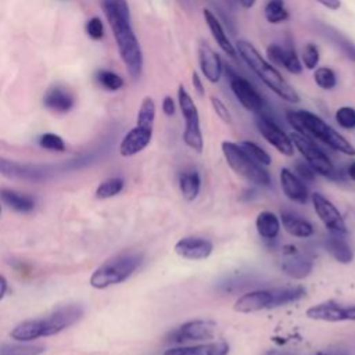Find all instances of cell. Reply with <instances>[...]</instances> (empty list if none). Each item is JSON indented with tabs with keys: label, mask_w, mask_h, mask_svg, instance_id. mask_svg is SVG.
I'll return each instance as SVG.
<instances>
[{
	"label": "cell",
	"mask_w": 355,
	"mask_h": 355,
	"mask_svg": "<svg viewBox=\"0 0 355 355\" xmlns=\"http://www.w3.org/2000/svg\"><path fill=\"white\" fill-rule=\"evenodd\" d=\"M273 290V306L286 305L290 302H295L305 297L306 290L302 286H291V287H277Z\"/></svg>",
	"instance_id": "cell-30"
},
{
	"label": "cell",
	"mask_w": 355,
	"mask_h": 355,
	"mask_svg": "<svg viewBox=\"0 0 355 355\" xmlns=\"http://www.w3.org/2000/svg\"><path fill=\"white\" fill-rule=\"evenodd\" d=\"M306 318L322 322H343L355 320V305H343L337 301L329 300L312 305L305 312Z\"/></svg>",
	"instance_id": "cell-14"
},
{
	"label": "cell",
	"mask_w": 355,
	"mask_h": 355,
	"mask_svg": "<svg viewBox=\"0 0 355 355\" xmlns=\"http://www.w3.org/2000/svg\"><path fill=\"white\" fill-rule=\"evenodd\" d=\"M6 291H7V280L4 276L0 275V300L4 297Z\"/></svg>",
	"instance_id": "cell-50"
},
{
	"label": "cell",
	"mask_w": 355,
	"mask_h": 355,
	"mask_svg": "<svg viewBox=\"0 0 355 355\" xmlns=\"http://www.w3.org/2000/svg\"><path fill=\"white\" fill-rule=\"evenodd\" d=\"M222 153L227 165L243 179L252 184L269 186L270 175L269 172L257 161H254L237 143L223 141Z\"/></svg>",
	"instance_id": "cell-6"
},
{
	"label": "cell",
	"mask_w": 355,
	"mask_h": 355,
	"mask_svg": "<svg viewBox=\"0 0 355 355\" xmlns=\"http://www.w3.org/2000/svg\"><path fill=\"white\" fill-rule=\"evenodd\" d=\"M347 175L349 176L351 180L355 182V161L348 165V168H347Z\"/></svg>",
	"instance_id": "cell-51"
},
{
	"label": "cell",
	"mask_w": 355,
	"mask_h": 355,
	"mask_svg": "<svg viewBox=\"0 0 355 355\" xmlns=\"http://www.w3.org/2000/svg\"><path fill=\"white\" fill-rule=\"evenodd\" d=\"M86 32L87 35L94 39V40H98L103 37L104 35V26H103V22L98 17H93L87 21L86 24Z\"/></svg>",
	"instance_id": "cell-42"
},
{
	"label": "cell",
	"mask_w": 355,
	"mask_h": 355,
	"mask_svg": "<svg viewBox=\"0 0 355 355\" xmlns=\"http://www.w3.org/2000/svg\"><path fill=\"white\" fill-rule=\"evenodd\" d=\"M211 104L214 107V111L216 112V115L226 123H230L232 122V116H230V112L227 110V107L222 103V100H219L218 97L215 96H211Z\"/></svg>",
	"instance_id": "cell-44"
},
{
	"label": "cell",
	"mask_w": 355,
	"mask_h": 355,
	"mask_svg": "<svg viewBox=\"0 0 355 355\" xmlns=\"http://www.w3.org/2000/svg\"><path fill=\"white\" fill-rule=\"evenodd\" d=\"M226 76L229 78V85L233 94L245 110L257 115L265 112V100L248 79L236 73L229 65L226 68Z\"/></svg>",
	"instance_id": "cell-9"
},
{
	"label": "cell",
	"mask_w": 355,
	"mask_h": 355,
	"mask_svg": "<svg viewBox=\"0 0 355 355\" xmlns=\"http://www.w3.org/2000/svg\"><path fill=\"white\" fill-rule=\"evenodd\" d=\"M202 15H204V19H205V24L214 37V40L216 42V44L222 49V51L229 55V57H236L237 51H236V47L232 44L230 39L227 37L220 21L218 19V17L208 8H204L202 10Z\"/></svg>",
	"instance_id": "cell-22"
},
{
	"label": "cell",
	"mask_w": 355,
	"mask_h": 355,
	"mask_svg": "<svg viewBox=\"0 0 355 355\" xmlns=\"http://www.w3.org/2000/svg\"><path fill=\"white\" fill-rule=\"evenodd\" d=\"M286 116L287 122L294 128L297 133L309 139H318L334 151L343 153L345 155H355V148L352 144L316 114L306 110H297L288 111Z\"/></svg>",
	"instance_id": "cell-4"
},
{
	"label": "cell",
	"mask_w": 355,
	"mask_h": 355,
	"mask_svg": "<svg viewBox=\"0 0 355 355\" xmlns=\"http://www.w3.org/2000/svg\"><path fill=\"white\" fill-rule=\"evenodd\" d=\"M39 146L50 151H58V153L65 151L64 140L55 133H43L39 137Z\"/></svg>",
	"instance_id": "cell-39"
},
{
	"label": "cell",
	"mask_w": 355,
	"mask_h": 355,
	"mask_svg": "<svg viewBox=\"0 0 355 355\" xmlns=\"http://www.w3.org/2000/svg\"><path fill=\"white\" fill-rule=\"evenodd\" d=\"M178 103L180 112L184 118V132H183V141L191 150L201 153L204 147L201 126H200V115L196 103L193 101L191 96L187 93L183 85L178 89Z\"/></svg>",
	"instance_id": "cell-7"
},
{
	"label": "cell",
	"mask_w": 355,
	"mask_h": 355,
	"mask_svg": "<svg viewBox=\"0 0 355 355\" xmlns=\"http://www.w3.org/2000/svg\"><path fill=\"white\" fill-rule=\"evenodd\" d=\"M280 186L284 193V196L298 204H305L309 198V191L304 180H301L294 172H291L288 168L280 169Z\"/></svg>",
	"instance_id": "cell-20"
},
{
	"label": "cell",
	"mask_w": 355,
	"mask_h": 355,
	"mask_svg": "<svg viewBox=\"0 0 355 355\" xmlns=\"http://www.w3.org/2000/svg\"><path fill=\"white\" fill-rule=\"evenodd\" d=\"M280 269L283 270L284 275H287L293 279L301 280L311 275V272L313 269V263L311 259H306L295 252L282 262Z\"/></svg>",
	"instance_id": "cell-25"
},
{
	"label": "cell",
	"mask_w": 355,
	"mask_h": 355,
	"mask_svg": "<svg viewBox=\"0 0 355 355\" xmlns=\"http://www.w3.org/2000/svg\"><path fill=\"white\" fill-rule=\"evenodd\" d=\"M324 33L326 36H329V39L336 43L337 47L341 49V51L355 62V43H352L351 40H348L347 37H344L340 32L330 29V28H324Z\"/></svg>",
	"instance_id": "cell-36"
},
{
	"label": "cell",
	"mask_w": 355,
	"mask_h": 355,
	"mask_svg": "<svg viewBox=\"0 0 355 355\" xmlns=\"http://www.w3.org/2000/svg\"><path fill=\"white\" fill-rule=\"evenodd\" d=\"M0 198L4 204H7L10 208L18 212H31L36 205L35 198L32 196L6 187L0 189Z\"/></svg>",
	"instance_id": "cell-27"
},
{
	"label": "cell",
	"mask_w": 355,
	"mask_h": 355,
	"mask_svg": "<svg viewBox=\"0 0 355 355\" xmlns=\"http://www.w3.org/2000/svg\"><path fill=\"white\" fill-rule=\"evenodd\" d=\"M0 212H1V205H0Z\"/></svg>",
	"instance_id": "cell-55"
},
{
	"label": "cell",
	"mask_w": 355,
	"mask_h": 355,
	"mask_svg": "<svg viewBox=\"0 0 355 355\" xmlns=\"http://www.w3.org/2000/svg\"><path fill=\"white\" fill-rule=\"evenodd\" d=\"M216 323L209 319H194L189 320L168 336V341L173 344H184L190 341H207L215 337Z\"/></svg>",
	"instance_id": "cell-10"
},
{
	"label": "cell",
	"mask_w": 355,
	"mask_h": 355,
	"mask_svg": "<svg viewBox=\"0 0 355 355\" xmlns=\"http://www.w3.org/2000/svg\"><path fill=\"white\" fill-rule=\"evenodd\" d=\"M316 1H318L319 4H322V6H324L326 8L331 10V11L338 10L340 6H341V1H340V0H316Z\"/></svg>",
	"instance_id": "cell-47"
},
{
	"label": "cell",
	"mask_w": 355,
	"mask_h": 355,
	"mask_svg": "<svg viewBox=\"0 0 355 355\" xmlns=\"http://www.w3.org/2000/svg\"><path fill=\"white\" fill-rule=\"evenodd\" d=\"M44 352L42 345L29 344H3L0 345V355H40Z\"/></svg>",
	"instance_id": "cell-33"
},
{
	"label": "cell",
	"mask_w": 355,
	"mask_h": 355,
	"mask_svg": "<svg viewBox=\"0 0 355 355\" xmlns=\"http://www.w3.org/2000/svg\"><path fill=\"white\" fill-rule=\"evenodd\" d=\"M220 1L223 3V7L226 10H229V11H234L237 8V6H239L237 0H220Z\"/></svg>",
	"instance_id": "cell-48"
},
{
	"label": "cell",
	"mask_w": 355,
	"mask_h": 355,
	"mask_svg": "<svg viewBox=\"0 0 355 355\" xmlns=\"http://www.w3.org/2000/svg\"><path fill=\"white\" fill-rule=\"evenodd\" d=\"M273 306V290H254L240 295L233 305V309L240 313H251Z\"/></svg>",
	"instance_id": "cell-16"
},
{
	"label": "cell",
	"mask_w": 355,
	"mask_h": 355,
	"mask_svg": "<svg viewBox=\"0 0 355 355\" xmlns=\"http://www.w3.org/2000/svg\"><path fill=\"white\" fill-rule=\"evenodd\" d=\"M175 252L190 261H201L208 258L212 254L214 250V243L208 239L204 237H197V236H187L180 239L175 247Z\"/></svg>",
	"instance_id": "cell-15"
},
{
	"label": "cell",
	"mask_w": 355,
	"mask_h": 355,
	"mask_svg": "<svg viewBox=\"0 0 355 355\" xmlns=\"http://www.w3.org/2000/svg\"><path fill=\"white\" fill-rule=\"evenodd\" d=\"M53 169L43 165H32L17 162L4 157H0V175L8 179L40 182L51 176Z\"/></svg>",
	"instance_id": "cell-12"
},
{
	"label": "cell",
	"mask_w": 355,
	"mask_h": 355,
	"mask_svg": "<svg viewBox=\"0 0 355 355\" xmlns=\"http://www.w3.org/2000/svg\"><path fill=\"white\" fill-rule=\"evenodd\" d=\"M319 50L313 43H308L302 51V62L308 69H315L319 64Z\"/></svg>",
	"instance_id": "cell-41"
},
{
	"label": "cell",
	"mask_w": 355,
	"mask_h": 355,
	"mask_svg": "<svg viewBox=\"0 0 355 355\" xmlns=\"http://www.w3.org/2000/svg\"><path fill=\"white\" fill-rule=\"evenodd\" d=\"M229 344L223 340L218 341H207L196 345H182V347H171L165 349L164 355H227Z\"/></svg>",
	"instance_id": "cell-21"
},
{
	"label": "cell",
	"mask_w": 355,
	"mask_h": 355,
	"mask_svg": "<svg viewBox=\"0 0 355 355\" xmlns=\"http://www.w3.org/2000/svg\"><path fill=\"white\" fill-rule=\"evenodd\" d=\"M262 355H294L293 352H288V351H280V349H269V351H265Z\"/></svg>",
	"instance_id": "cell-49"
},
{
	"label": "cell",
	"mask_w": 355,
	"mask_h": 355,
	"mask_svg": "<svg viewBox=\"0 0 355 355\" xmlns=\"http://www.w3.org/2000/svg\"><path fill=\"white\" fill-rule=\"evenodd\" d=\"M255 123L262 137L269 144H272L280 154L286 157L294 155V144L290 136L266 112L258 114Z\"/></svg>",
	"instance_id": "cell-11"
},
{
	"label": "cell",
	"mask_w": 355,
	"mask_h": 355,
	"mask_svg": "<svg viewBox=\"0 0 355 355\" xmlns=\"http://www.w3.org/2000/svg\"><path fill=\"white\" fill-rule=\"evenodd\" d=\"M83 316V308L78 304H68L54 309L46 318L28 319L18 323L10 333L11 338L28 343L40 337L54 336L75 324Z\"/></svg>",
	"instance_id": "cell-2"
},
{
	"label": "cell",
	"mask_w": 355,
	"mask_h": 355,
	"mask_svg": "<svg viewBox=\"0 0 355 355\" xmlns=\"http://www.w3.org/2000/svg\"><path fill=\"white\" fill-rule=\"evenodd\" d=\"M258 234L265 240H275L280 232V219L270 211H262L255 219Z\"/></svg>",
	"instance_id": "cell-28"
},
{
	"label": "cell",
	"mask_w": 355,
	"mask_h": 355,
	"mask_svg": "<svg viewBox=\"0 0 355 355\" xmlns=\"http://www.w3.org/2000/svg\"><path fill=\"white\" fill-rule=\"evenodd\" d=\"M313 80L315 83L323 89V90H331L337 85V76L336 72L329 67H319L315 68L313 72Z\"/></svg>",
	"instance_id": "cell-35"
},
{
	"label": "cell",
	"mask_w": 355,
	"mask_h": 355,
	"mask_svg": "<svg viewBox=\"0 0 355 355\" xmlns=\"http://www.w3.org/2000/svg\"><path fill=\"white\" fill-rule=\"evenodd\" d=\"M183 1H184V3H187V1H189V0H183Z\"/></svg>",
	"instance_id": "cell-54"
},
{
	"label": "cell",
	"mask_w": 355,
	"mask_h": 355,
	"mask_svg": "<svg viewBox=\"0 0 355 355\" xmlns=\"http://www.w3.org/2000/svg\"><path fill=\"white\" fill-rule=\"evenodd\" d=\"M201 187V178L196 169L183 171L179 175V189L184 200L193 201L197 198Z\"/></svg>",
	"instance_id": "cell-29"
},
{
	"label": "cell",
	"mask_w": 355,
	"mask_h": 355,
	"mask_svg": "<svg viewBox=\"0 0 355 355\" xmlns=\"http://www.w3.org/2000/svg\"><path fill=\"white\" fill-rule=\"evenodd\" d=\"M43 104L49 110H53L57 112H67L73 105V97L67 89L54 86L44 93Z\"/></svg>",
	"instance_id": "cell-24"
},
{
	"label": "cell",
	"mask_w": 355,
	"mask_h": 355,
	"mask_svg": "<svg viewBox=\"0 0 355 355\" xmlns=\"http://www.w3.org/2000/svg\"><path fill=\"white\" fill-rule=\"evenodd\" d=\"M257 0H237L239 6H241L243 8H251L255 4Z\"/></svg>",
	"instance_id": "cell-52"
},
{
	"label": "cell",
	"mask_w": 355,
	"mask_h": 355,
	"mask_svg": "<svg viewBox=\"0 0 355 355\" xmlns=\"http://www.w3.org/2000/svg\"><path fill=\"white\" fill-rule=\"evenodd\" d=\"M96 79L97 82L107 90H111V92H115V90H119L122 86H123V79L112 72V71H107V69H100L96 75Z\"/></svg>",
	"instance_id": "cell-38"
},
{
	"label": "cell",
	"mask_w": 355,
	"mask_h": 355,
	"mask_svg": "<svg viewBox=\"0 0 355 355\" xmlns=\"http://www.w3.org/2000/svg\"><path fill=\"white\" fill-rule=\"evenodd\" d=\"M326 251L340 263H349L354 259V252L345 239L338 233H331L324 241Z\"/></svg>",
	"instance_id": "cell-26"
},
{
	"label": "cell",
	"mask_w": 355,
	"mask_h": 355,
	"mask_svg": "<svg viewBox=\"0 0 355 355\" xmlns=\"http://www.w3.org/2000/svg\"><path fill=\"white\" fill-rule=\"evenodd\" d=\"M315 355H347V354H343V352H319V354H315Z\"/></svg>",
	"instance_id": "cell-53"
},
{
	"label": "cell",
	"mask_w": 355,
	"mask_h": 355,
	"mask_svg": "<svg viewBox=\"0 0 355 355\" xmlns=\"http://www.w3.org/2000/svg\"><path fill=\"white\" fill-rule=\"evenodd\" d=\"M294 147L301 153L305 161L312 166V169L326 178H336V169L330 161V158L312 141V139L302 136L297 132L288 135Z\"/></svg>",
	"instance_id": "cell-8"
},
{
	"label": "cell",
	"mask_w": 355,
	"mask_h": 355,
	"mask_svg": "<svg viewBox=\"0 0 355 355\" xmlns=\"http://www.w3.org/2000/svg\"><path fill=\"white\" fill-rule=\"evenodd\" d=\"M265 19L269 24H282L288 19V11L284 6L283 0H268L263 8Z\"/></svg>",
	"instance_id": "cell-31"
},
{
	"label": "cell",
	"mask_w": 355,
	"mask_h": 355,
	"mask_svg": "<svg viewBox=\"0 0 355 355\" xmlns=\"http://www.w3.org/2000/svg\"><path fill=\"white\" fill-rule=\"evenodd\" d=\"M311 200L316 215L319 216V219L329 232L338 234H344L348 232L343 215L330 200H327L320 193H312Z\"/></svg>",
	"instance_id": "cell-13"
},
{
	"label": "cell",
	"mask_w": 355,
	"mask_h": 355,
	"mask_svg": "<svg viewBox=\"0 0 355 355\" xmlns=\"http://www.w3.org/2000/svg\"><path fill=\"white\" fill-rule=\"evenodd\" d=\"M123 184L125 182L122 178H108L104 182H101L96 189V197L100 200L111 198L122 191Z\"/></svg>",
	"instance_id": "cell-32"
},
{
	"label": "cell",
	"mask_w": 355,
	"mask_h": 355,
	"mask_svg": "<svg viewBox=\"0 0 355 355\" xmlns=\"http://www.w3.org/2000/svg\"><path fill=\"white\" fill-rule=\"evenodd\" d=\"M266 54L269 60H272L275 64L283 67L290 73H301L302 65L301 61L295 53V49L293 43H288L286 47H282L277 43H272L266 47Z\"/></svg>",
	"instance_id": "cell-18"
},
{
	"label": "cell",
	"mask_w": 355,
	"mask_h": 355,
	"mask_svg": "<svg viewBox=\"0 0 355 355\" xmlns=\"http://www.w3.org/2000/svg\"><path fill=\"white\" fill-rule=\"evenodd\" d=\"M295 172L297 176L304 182H313L316 172L312 169V166L306 161H297L295 162Z\"/></svg>",
	"instance_id": "cell-43"
},
{
	"label": "cell",
	"mask_w": 355,
	"mask_h": 355,
	"mask_svg": "<svg viewBox=\"0 0 355 355\" xmlns=\"http://www.w3.org/2000/svg\"><path fill=\"white\" fill-rule=\"evenodd\" d=\"M280 223L283 225V229L294 237L306 239V237H311L313 234L312 223L308 222L306 219H304L302 216L294 214V212L282 211Z\"/></svg>",
	"instance_id": "cell-23"
},
{
	"label": "cell",
	"mask_w": 355,
	"mask_h": 355,
	"mask_svg": "<svg viewBox=\"0 0 355 355\" xmlns=\"http://www.w3.org/2000/svg\"><path fill=\"white\" fill-rule=\"evenodd\" d=\"M191 83H193L194 90L197 92V94L202 97V96L205 94V90H204L202 82H201V79H200V76H198V73H197V72H193V73H191Z\"/></svg>",
	"instance_id": "cell-46"
},
{
	"label": "cell",
	"mask_w": 355,
	"mask_h": 355,
	"mask_svg": "<svg viewBox=\"0 0 355 355\" xmlns=\"http://www.w3.org/2000/svg\"><path fill=\"white\" fill-rule=\"evenodd\" d=\"M154 119H155V103L151 97H144L137 112L136 123L153 128Z\"/></svg>",
	"instance_id": "cell-34"
},
{
	"label": "cell",
	"mask_w": 355,
	"mask_h": 355,
	"mask_svg": "<svg viewBox=\"0 0 355 355\" xmlns=\"http://www.w3.org/2000/svg\"><path fill=\"white\" fill-rule=\"evenodd\" d=\"M336 122L344 129H355V108L343 105L336 111Z\"/></svg>",
	"instance_id": "cell-40"
},
{
	"label": "cell",
	"mask_w": 355,
	"mask_h": 355,
	"mask_svg": "<svg viewBox=\"0 0 355 355\" xmlns=\"http://www.w3.org/2000/svg\"><path fill=\"white\" fill-rule=\"evenodd\" d=\"M236 51L241 57V60L250 67V69L280 98H283L287 103H298L300 96L293 89V86L282 76V73L270 64L268 62L259 51L254 47L252 43L240 39L236 42Z\"/></svg>",
	"instance_id": "cell-3"
},
{
	"label": "cell",
	"mask_w": 355,
	"mask_h": 355,
	"mask_svg": "<svg viewBox=\"0 0 355 355\" xmlns=\"http://www.w3.org/2000/svg\"><path fill=\"white\" fill-rule=\"evenodd\" d=\"M198 62L205 79L211 83H218L223 72V62L218 53L209 47V44L201 43L198 46Z\"/></svg>",
	"instance_id": "cell-19"
},
{
	"label": "cell",
	"mask_w": 355,
	"mask_h": 355,
	"mask_svg": "<svg viewBox=\"0 0 355 355\" xmlns=\"http://www.w3.org/2000/svg\"><path fill=\"white\" fill-rule=\"evenodd\" d=\"M153 137V128L137 125L132 128L122 139L119 144V153L122 157H132L144 150Z\"/></svg>",
	"instance_id": "cell-17"
},
{
	"label": "cell",
	"mask_w": 355,
	"mask_h": 355,
	"mask_svg": "<svg viewBox=\"0 0 355 355\" xmlns=\"http://www.w3.org/2000/svg\"><path fill=\"white\" fill-rule=\"evenodd\" d=\"M175 110H176V105H175V101L171 96H165L164 100H162V111L165 115L168 116H172L175 114Z\"/></svg>",
	"instance_id": "cell-45"
},
{
	"label": "cell",
	"mask_w": 355,
	"mask_h": 355,
	"mask_svg": "<svg viewBox=\"0 0 355 355\" xmlns=\"http://www.w3.org/2000/svg\"><path fill=\"white\" fill-rule=\"evenodd\" d=\"M239 146L254 159V161H257L258 164H261L262 166H268V165H270V162H272V158H270V155L262 148V147H259L258 144H255L254 141H248V140H244V141H241V143H239Z\"/></svg>",
	"instance_id": "cell-37"
},
{
	"label": "cell",
	"mask_w": 355,
	"mask_h": 355,
	"mask_svg": "<svg viewBox=\"0 0 355 355\" xmlns=\"http://www.w3.org/2000/svg\"><path fill=\"white\" fill-rule=\"evenodd\" d=\"M141 254L139 252H123L97 268L90 276V286L93 288H107L114 284L125 282L141 263Z\"/></svg>",
	"instance_id": "cell-5"
},
{
	"label": "cell",
	"mask_w": 355,
	"mask_h": 355,
	"mask_svg": "<svg viewBox=\"0 0 355 355\" xmlns=\"http://www.w3.org/2000/svg\"><path fill=\"white\" fill-rule=\"evenodd\" d=\"M103 11L111 26L119 55L129 75L137 79L143 69V53L130 25V10L126 0H103Z\"/></svg>",
	"instance_id": "cell-1"
}]
</instances>
